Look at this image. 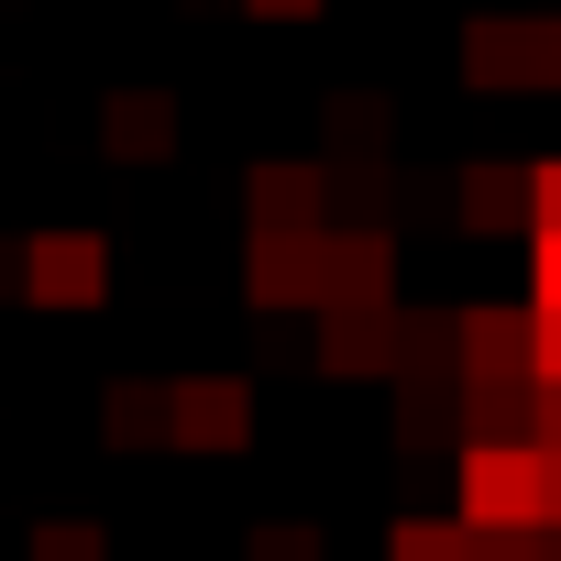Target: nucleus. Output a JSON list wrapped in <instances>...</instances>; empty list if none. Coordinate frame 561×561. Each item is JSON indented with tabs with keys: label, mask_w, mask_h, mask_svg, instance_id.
<instances>
[{
	"label": "nucleus",
	"mask_w": 561,
	"mask_h": 561,
	"mask_svg": "<svg viewBox=\"0 0 561 561\" xmlns=\"http://www.w3.org/2000/svg\"><path fill=\"white\" fill-rule=\"evenodd\" d=\"M397 440H408V451H440V440L462 451V386H451V375H408V386H397Z\"/></svg>",
	"instance_id": "12"
},
{
	"label": "nucleus",
	"mask_w": 561,
	"mask_h": 561,
	"mask_svg": "<svg viewBox=\"0 0 561 561\" xmlns=\"http://www.w3.org/2000/svg\"><path fill=\"white\" fill-rule=\"evenodd\" d=\"M34 561H100V528L89 517H56V528H34Z\"/></svg>",
	"instance_id": "21"
},
{
	"label": "nucleus",
	"mask_w": 561,
	"mask_h": 561,
	"mask_svg": "<svg viewBox=\"0 0 561 561\" xmlns=\"http://www.w3.org/2000/svg\"><path fill=\"white\" fill-rule=\"evenodd\" d=\"M100 440H111V451H154V440H165V386L111 375V386H100Z\"/></svg>",
	"instance_id": "13"
},
{
	"label": "nucleus",
	"mask_w": 561,
	"mask_h": 561,
	"mask_svg": "<svg viewBox=\"0 0 561 561\" xmlns=\"http://www.w3.org/2000/svg\"><path fill=\"white\" fill-rule=\"evenodd\" d=\"M451 386H528V309H451Z\"/></svg>",
	"instance_id": "5"
},
{
	"label": "nucleus",
	"mask_w": 561,
	"mask_h": 561,
	"mask_svg": "<svg viewBox=\"0 0 561 561\" xmlns=\"http://www.w3.org/2000/svg\"><path fill=\"white\" fill-rule=\"evenodd\" d=\"M320 375H397V309H320Z\"/></svg>",
	"instance_id": "10"
},
{
	"label": "nucleus",
	"mask_w": 561,
	"mask_h": 561,
	"mask_svg": "<svg viewBox=\"0 0 561 561\" xmlns=\"http://www.w3.org/2000/svg\"><path fill=\"white\" fill-rule=\"evenodd\" d=\"M462 89L528 100V23H517V12H473V23H462Z\"/></svg>",
	"instance_id": "9"
},
{
	"label": "nucleus",
	"mask_w": 561,
	"mask_h": 561,
	"mask_svg": "<svg viewBox=\"0 0 561 561\" xmlns=\"http://www.w3.org/2000/svg\"><path fill=\"white\" fill-rule=\"evenodd\" d=\"M528 231H561V154L528 165Z\"/></svg>",
	"instance_id": "23"
},
{
	"label": "nucleus",
	"mask_w": 561,
	"mask_h": 561,
	"mask_svg": "<svg viewBox=\"0 0 561 561\" xmlns=\"http://www.w3.org/2000/svg\"><path fill=\"white\" fill-rule=\"evenodd\" d=\"M309 253H320V264H309V309H397V231L331 220Z\"/></svg>",
	"instance_id": "1"
},
{
	"label": "nucleus",
	"mask_w": 561,
	"mask_h": 561,
	"mask_svg": "<svg viewBox=\"0 0 561 561\" xmlns=\"http://www.w3.org/2000/svg\"><path fill=\"white\" fill-rule=\"evenodd\" d=\"M100 144H111V165H165L176 154V89H111Z\"/></svg>",
	"instance_id": "7"
},
{
	"label": "nucleus",
	"mask_w": 561,
	"mask_h": 561,
	"mask_svg": "<svg viewBox=\"0 0 561 561\" xmlns=\"http://www.w3.org/2000/svg\"><path fill=\"white\" fill-rule=\"evenodd\" d=\"M528 451H561V386H528Z\"/></svg>",
	"instance_id": "25"
},
{
	"label": "nucleus",
	"mask_w": 561,
	"mask_h": 561,
	"mask_svg": "<svg viewBox=\"0 0 561 561\" xmlns=\"http://www.w3.org/2000/svg\"><path fill=\"white\" fill-rule=\"evenodd\" d=\"M539 517L561 528V451H539Z\"/></svg>",
	"instance_id": "26"
},
{
	"label": "nucleus",
	"mask_w": 561,
	"mask_h": 561,
	"mask_svg": "<svg viewBox=\"0 0 561 561\" xmlns=\"http://www.w3.org/2000/svg\"><path fill=\"white\" fill-rule=\"evenodd\" d=\"M0 298H23V242L0 231Z\"/></svg>",
	"instance_id": "28"
},
{
	"label": "nucleus",
	"mask_w": 561,
	"mask_h": 561,
	"mask_svg": "<svg viewBox=\"0 0 561 561\" xmlns=\"http://www.w3.org/2000/svg\"><path fill=\"white\" fill-rule=\"evenodd\" d=\"M242 12H264V23H309L320 0H242Z\"/></svg>",
	"instance_id": "27"
},
{
	"label": "nucleus",
	"mask_w": 561,
	"mask_h": 561,
	"mask_svg": "<svg viewBox=\"0 0 561 561\" xmlns=\"http://www.w3.org/2000/svg\"><path fill=\"white\" fill-rule=\"evenodd\" d=\"M539 517V451L462 440V528H528Z\"/></svg>",
	"instance_id": "2"
},
{
	"label": "nucleus",
	"mask_w": 561,
	"mask_h": 561,
	"mask_svg": "<svg viewBox=\"0 0 561 561\" xmlns=\"http://www.w3.org/2000/svg\"><path fill=\"white\" fill-rule=\"evenodd\" d=\"M408 375H451V309H408L397 298V386Z\"/></svg>",
	"instance_id": "14"
},
{
	"label": "nucleus",
	"mask_w": 561,
	"mask_h": 561,
	"mask_svg": "<svg viewBox=\"0 0 561 561\" xmlns=\"http://www.w3.org/2000/svg\"><path fill=\"white\" fill-rule=\"evenodd\" d=\"M23 298L34 309H100L111 298V242L100 231H34L23 242Z\"/></svg>",
	"instance_id": "3"
},
{
	"label": "nucleus",
	"mask_w": 561,
	"mask_h": 561,
	"mask_svg": "<svg viewBox=\"0 0 561 561\" xmlns=\"http://www.w3.org/2000/svg\"><path fill=\"white\" fill-rule=\"evenodd\" d=\"M386 561H462V517H419V506H408V517L386 528Z\"/></svg>",
	"instance_id": "16"
},
{
	"label": "nucleus",
	"mask_w": 561,
	"mask_h": 561,
	"mask_svg": "<svg viewBox=\"0 0 561 561\" xmlns=\"http://www.w3.org/2000/svg\"><path fill=\"white\" fill-rule=\"evenodd\" d=\"M242 220L253 231H331V165H298V154H275L242 176Z\"/></svg>",
	"instance_id": "6"
},
{
	"label": "nucleus",
	"mask_w": 561,
	"mask_h": 561,
	"mask_svg": "<svg viewBox=\"0 0 561 561\" xmlns=\"http://www.w3.org/2000/svg\"><path fill=\"white\" fill-rule=\"evenodd\" d=\"M528 100H561V12L528 23Z\"/></svg>",
	"instance_id": "20"
},
{
	"label": "nucleus",
	"mask_w": 561,
	"mask_h": 561,
	"mask_svg": "<svg viewBox=\"0 0 561 561\" xmlns=\"http://www.w3.org/2000/svg\"><path fill=\"white\" fill-rule=\"evenodd\" d=\"M331 144H342L353 165H375V144H386V111H375V100H342V111H331Z\"/></svg>",
	"instance_id": "19"
},
{
	"label": "nucleus",
	"mask_w": 561,
	"mask_h": 561,
	"mask_svg": "<svg viewBox=\"0 0 561 561\" xmlns=\"http://www.w3.org/2000/svg\"><path fill=\"white\" fill-rule=\"evenodd\" d=\"M528 386H561V309H528Z\"/></svg>",
	"instance_id": "22"
},
{
	"label": "nucleus",
	"mask_w": 561,
	"mask_h": 561,
	"mask_svg": "<svg viewBox=\"0 0 561 561\" xmlns=\"http://www.w3.org/2000/svg\"><path fill=\"white\" fill-rule=\"evenodd\" d=\"M451 220L462 231H517L528 220V165H462L451 176Z\"/></svg>",
	"instance_id": "11"
},
{
	"label": "nucleus",
	"mask_w": 561,
	"mask_h": 561,
	"mask_svg": "<svg viewBox=\"0 0 561 561\" xmlns=\"http://www.w3.org/2000/svg\"><path fill=\"white\" fill-rule=\"evenodd\" d=\"M253 561H331V528H309V517H275V528H253Z\"/></svg>",
	"instance_id": "18"
},
{
	"label": "nucleus",
	"mask_w": 561,
	"mask_h": 561,
	"mask_svg": "<svg viewBox=\"0 0 561 561\" xmlns=\"http://www.w3.org/2000/svg\"><path fill=\"white\" fill-rule=\"evenodd\" d=\"M309 242L320 231H253L242 242V298L253 309H309V264H320Z\"/></svg>",
	"instance_id": "8"
},
{
	"label": "nucleus",
	"mask_w": 561,
	"mask_h": 561,
	"mask_svg": "<svg viewBox=\"0 0 561 561\" xmlns=\"http://www.w3.org/2000/svg\"><path fill=\"white\" fill-rule=\"evenodd\" d=\"M242 440H253V386L242 375L165 386V451H242Z\"/></svg>",
	"instance_id": "4"
},
{
	"label": "nucleus",
	"mask_w": 561,
	"mask_h": 561,
	"mask_svg": "<svg viewBox=\"0 0 561 561\" xmlns=\"http://www.w3.org/2000/svg\"><path fill=\"white\" fill-rule=\"evenodd\" d=\"M462 440H517V451H528V386H484V397H462Z\"/></svg>",
	"instance_id": "15"
},
{
	"label": "nucleus",
	"mask_w": 561,
	"mask_h": 561,
	"mask_svg": "<svg viewBox=\"0 0 561 561\" xmlns=\"http://www.w3.org/2000/svg\"><path fill=\"white\" fill-rule=\"evenodd\" d=\"M528 309H561V231H539L528 253Z\"/></svg>",
	"instance_id": "24"
},
{
	"label": "nucleus",
	"mask_w": 561,
	"mask_h": 561,
	"mask_svg": "<svg viewBox=\"0 0 561 561\" xmlns=\"http://www.w3.org/2000/svg\"><path fill=\"white\" fill-rule=\"evenodd\" d=\"M462 561H550V517H528V528H462Z\"/></svg>",
	"instance_id": "17"
}]
</instances>
